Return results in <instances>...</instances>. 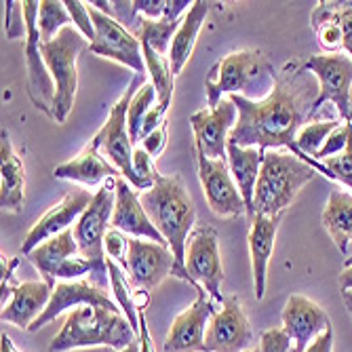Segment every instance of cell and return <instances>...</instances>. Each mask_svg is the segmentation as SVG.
<instances>
[{
    "label": "cell",
    "mask_w": 352,
    "mask_h": 352,
    "mask_svg": "<svg viewBox=\"0 0 352 352\" xmlns=\"http://www.w3.org/2000/svg\"><path fill=\"white\" fill-rule=\"evenodd\" d=\"M318 98L316 78L298 61H289L278 70L270 95L262 102H251L243 95H230V102L236 106L239 116L230 131L228 144L241 148H260L262 152L289 148L292 154L302 158L312 169L336 179L325 163L304 154L296 135L312 118V108Z\"/></svg>",
    "instance_id": "cell-1"
},
{
    "label": "cell",
    "mask_w": 352,
    "mask_h": 352,
    "mask_svg": "<svg viewBox=\"0 0 352 352\" xmlns=\"http://www.w3.org/2000/svg\"><path fill=\"white\" fill-rule=\"evenodd\" d=\"M140 201L173 253V276L190 283L186 270V245L192 230L197 228V209L188 195L182 175L158 173L154 186L140 195Z\"/></svg>",
    "instance_id": "cell-2"
},
{
    "label": "cell",
    "mask_w": 352,
    "mask_h": 352,
    "mask_svg": "<svg viewBox=\"0 0 352 352\" xmlns=\"http://www.w3.org/2000/svg\"><path fill=\"white\" fill-rule=\"evenodd\" d=\"M276 70L268 61L266 53L260 49H245L234 51L219 59L205 80L207 91V108L213 110L219 106L223 93L228 95H243L251 102L266 100L274 80Z\"/></svg>",
    "instance_id": "cell-3"
},
{
    "label": "cell",
    "mask_w": 352,
    "mask_h": 352,
    "mask_svg": "<svg viewBox=\"0 0 352 352\" xmlns=\"http://www.w3.org/2000/svg\"><path fill=\"white\" fill-rule=\"evenodd\" d=\"M135 329L122 312L102 306H80L68 312L59 333L53 338L49 352H68L74 348L108 346L118 352L135 344Z\"/></svg>",
    "instance_id": "cell-4"
},
{
    "label": "cell",
    "mask_w": 352,
    "mask_h": 352,
    "mask_svg": "<svg viewBox=\"0 0 352 352\" xmlns=\"http://www.w3.org/2000/svg\"><path fill=\"white\" fill-rule=\"evenodd\" d=\"M316 173V169H312L292 152L268 150L264 154L258 184H255L253 215H285L287 207H292L300 190Z\"/></svg>",
    "instance_id": "cell-5"
},
{
    "label": "cell",
    "mask_w": 352,
    "mask_h": 352,
    "mask_svg": "<svg viewBox=\"0 0 352 352\" xmlns=\"http://www.w3.org/2000/svg\"><path fill=\"white\" fill-rule=\"evenodd\" d=\"M28 260L38 270V274H43V280H47L51 287H55L61 280H78L85 274H89V278L95 285H100L102 289H106L110 285L108 262L85 260L70 228L45 241L41 247H36L28 255Z\"/></svg>",
    "instance_id": "cell-6"
},
{
    "label": "cell",
    "mask_w": 352,
    "mask_h": 352,
    "mask_svg": "<svg viewBox=\"0 0 352 352\" xmlns=\"http://www.w3.org/2000/svg\"><path fill=\"white\" fill-rule=\"evenodd\" d=\"M89 49V41L80 34L74 25L63 28L51 43H41L43 57L47 68L55 80V104H53V120L66 122L68 114L76 102L78 89V57Z\"/></svg>",
    "instance_id": "cell-7"
},
{
    "label": "cell",
    "mask_w": 352,
    "mask_h": 352,
    "mask_svg": "<svg viewBox=\"0 0 352 352\" xmlns=\"http://www.w3.org/2000/svg\"><path fill=\"white\" fill-rule=\"evenodd\" d=\"M146 85V74H133L129 87L124 89L120 100L112 106L110 116L102 129L93 135V140L100 144L102 154L120 171V175L129 182L133 188L140 186V179L133 169V142L129 138V129H126V110H129L131 100L135 93Z\"/></svg>",
    "instance_id": "cell-8"
},
{
    "label": "cell",
    "mask_w": 352,
    "mask_h": 352,
    "mask_svg": "<svg viewBox=\"0 0 352 352\" xmlns=\"http://www.w3.org/2000/svg\"><path fill=\"white\" fill-rule=\"evenodd\" d=\"M304 68L316 78L318 82V98L312 108V116L321 110L325 104L336 106V114L342 122L350 118V91H352V59L344 53H323L312 55Z\"/></svg>",
    "instance_id": "cell-9"
},
{
    "label": "cell",
    "mask_w": 352,
    "mask_h": 352,
    "mask_svg": "<svg viewBox=\"0 0 352 352\" xmlns=\"http://www.w3.org/2000/svg\"><path fill=\"white\" fill-rule=\"evenodd\" d=\"M186 270L190 285L209 294L211 302L219 308L223 304L221 283H223V264L219 258L217 232L209 226H197L192 230L186 245Z\"/></svg>",
    "instance_id": "cell-10"
},
{
    "label": "cell",
    "mask_w": 352,
    "mask_h": 352,
    "mask_svg": "<svg viewBox=\"0 0 352 352\" xmlns=\"http://www.w3.org/2000/svg\"><path fill=\"white\" fill-rule=\"evenodd\" d=\"M87 5L95 28V38L89 43V51L104 59L122 63V66L131 68L135 74H146L148 70H146L142 41L114 17L95 9L91 3Z\"/></svg>",
    "instance_id": "cell-11"
},
{
    "label": "cell",
    "mask_w": 352,
    "mask_h": 352,
    "mask_svg": "<svg viewBox=\"0 0 352 352\" xmlns=\"http://www.w3.org/2000/svg\"><path fill=\"white\" fill-rule=\"evenodd\" d=\"M23 15L28 25L25 38V70H28V98L36 110L45 112L53 118V104H55V80L47 68V61L41 51V32H38V11L41 3L25 0Z\"/></svg>",
    "instance_id": "cell-12"
},
{
    "label": "cell",
    "mask_w": 352,
    "mask_h": 352,
    "mask_svg": "<svg viewBox=\"0 0 352 352\" xmlns=\"http://www.w3.org/2000/svg\"><path fill=\"white\" fill-rule=\"evenodd\" d=\"M116 177L108 179L106 186H102L87 207V211L78 217V221L72 226L74 239L78 243V251L85 260L91 262H106V249L104 241L108 230L112 228V213L116 203V192H114Z\"/></svg>",
    "instance_id": "cell-13"
},
{
    "label": "cell",
    "mask_w": 352,
    "mask_h": 352,
    "mask_svg": "<svg viewBox=\"0 0 352 352\" xmlns=\"http://www.w3.org/2000/svg\"><path fill=\"white\" fill-rule=\"evenodd\" d=\"M197 163H199V179L209 209L217 217L247 215V205L230 173L228 158H207L203 154H197Z\"/></svg>",
    "instance_id": "cell-14"
},
{
    "label": "cell",
    "mask_w": 352,
    "mask_h": 352,
    "mask_svg": "<svg viewBox=\"0 0 352 352\" xmlns=\"http://www.w3.org/2000/svg\"><path fill=\"white\" fill-rule=\"evenodd\" d=\"M173 266L175 258L169 247L158 245L154 241L129 236L124 272L129 274V280L135 289L150 296L167 276L173 274Z\"/></svg>",
    "instance_id": "cell-15"
},
{
    "label": "cell",
    "mask_w": 352,
    "mask_h": 352,
    "mask_svg": "<svg viewBox=\"0 0 352 352\" xmlns=\"http://www.w3.org/2000/svg\"><path fill=\"white\" fill-rule=\"evenodd\" d=\"M253 342L251 323L234 296L223 298V304L211 316L205 352H247Z\"/></svg>",
    "instance_id": "cell-16"
},
{
    "label": "cell",
    "mask_w": 352,
    "mask_h": 352,
    "mask_svg": "<svg viewBox=\"0 0 352 352\" xmlns=\"http://www.w3.org/2000/svg\"><path fill=\"white\" fill-rule=\"evenodd\" d=\"M239 110L230 100H221L213 110H199L190 116L195 131V150L207 158H228V138L236 124Z\"/></svg>",
    "instance_id": "cell-17"
},
{
    "label": "cell",
    "mask_w": 352,
    "mask_h": 352,
    "mask_svg": "<svg viewBox=\"0 0 352 352\" xmlns=\"http://www.w3.org/2000/svg\"><path fill=\"white\" fill-rule=\"evenodd\" d=\"M217 312V306L211 302L209 294L199 287L197 300L190 308L175 316L165 338V352H205V336L211 316Z\"/></svg>",
    "instance_id": "cell-18"
},
{
    "label": "cell",
    "mask_w": 352,
    "mask_h": 352,
    "mask_svg": "<svg viewBox=\"0 0 352 352\" xmlns=\"http://www.w3.org/2000/svg\"><path fill=\"white\" fill-rule=\"evenodd\" d=\"M95 195H91L89 190L85 188H72L66 192V197H63L57 205H53L34 226L30 228L23 245H21V253L23 255H30L36 247H41L45 241L61 234L63 230H68L72 223L78 221V217L87 211V207L91 205Z\"/></svg>",
    "instance_id": "cell-19"
},
{
    "label": "cell",
    "mask_w": 352,
    "mask_h": 352,
    "mask_svg": "<svg viewBox=\"0 0 352 352\" xmlns=\"http://www.w3.org/2000/svg\"><path fill=\"white\" fill-rule=\"evenodd\" d=\"M53 289L47 280H23L3 285V323H11L21 329H30L36 318L45 312L53 298Z\"/></svg>",
    "instance_id": "cell-20"
},
{
    "label": "cell",
    "mask_w": 352,
    "mask_h": 352,
    "mask_svg": "<svg viewBox=\"0 0 352 352\" xmlns=\"http://www.w3.org/2000/svg\"><path fill=\"white\" fill-rule=\"evenodd\" d=\"M80 306H102L114 312H122L118 308V304L108 296L106 289H102L100 285H95L91 278H78V280H61L55 285L53 289V298L49 302V306L45 308V312L36 318L34 325H32L28 331H38L45 325H49L53 318H57L61 312L66 310H74Z\"/></svg>",
    "instance_id": "cell-21"
},
{
    "label": "cell",
    "mask_w": 352,
    "mask_h": 352,
    "mask_svg": "<svg viewBox=\"0 0 352 352\" xmlns=\"http://www.w3.org/2000/svg\"><path fill=\"white\" fill-rule=\"evenodd\" d=\"M283 329L292 340V352H306L318 336L331 329V318L310 298L294 294L283 308Z\"/></svg>",
    "instance_id": "cell-22"
},
{
    "label": "cell",
    "mask_w": 352,
    "mask_h": 352,
    "mask_svg": "<svg viewBox=\"0 0 352 352\" xmlns=\"http://www.w3.org/2000/svg\"><path fill=\"white\" fill-rule=\"evenodd\" d=\"M114 192H116V203H114L110 226L124 234H129L131 239H146V241H154L158 245L169 247L163 234L156 230L152 219L148 217L140 201V195L131 188V184L124 177H116Z\"/></svg>",
    "instance_id": "cell-23"
},
{
    "label": "cell",
    "mask_w": 352,
    "mask_h": 352,
    "mask_svg": "<svg viewBox=\"0 0 352 352\" xmlns=\"http://www.w3.org/2000/svg\"><path fill=\"white\" fill-rule=\"evenodd\" d=\"M283 221V215H253L249 228V255H251V272H253V294L255 300H264L266 296V276L268 264L272 258V249L276 232Z\"/></svg>",
    "instance_id": "cell-24"
},
{
    "label": "cell",
    "mask_w": 352,
    "mask_h": 352,
    "mask_svg": "<svg viewBox=\"0 0 352 352\" xmlns=\"http://www.w3.org/2000/svg\"><path fill=\"white\" fill-rule=\"evenodd\" d=\"M55 177L59 179H70V182H78L85 186H98L100 182H108L116 175H120V171L108 161V158L102 156L100 144L91 140L72 161H66L55 167L53 171Z\"/></svg>",
    "instance_id": "cell-25"
},
{
    "label": "cell",
    "mask_w": 352,
    "mask_h": 352,
    "mask_svg": "<svg viewBox=\"0 0 352 352\" xmlns=\"http://www.w3.org/2000/svg\"><path fill=\"white\" fill-rule=\"evenodd\" d=\"M0 156H3V182H0V205L5 211L17 213L25 205V169L17 156L11 138L3 131L0 140Z\"/></svg>",
    "instance_id": "cell-26"
},
{
    "label": "cell",
    "mask_w": 352,
    "mask_h": 352,
    "mask_svg": "<svg viewBox=\"0 0 352 352\" xmlns=\"http://www.w3.org/2000/svg\"><path fill=\"white\" fill-rule=\"evenodd\" d=\"M211 11V3H205V0H195L192 7L188 9V13L184 15L179 30L175 32L171 49H169V61H171V70L177 76L184 66L188 63V59L192 57V51H195L197 38H199V32L207 19Z\"/></svg>",
    "instance_id": "cell-27"
},
{
    "label": "cell",
    "mask_w": 352,
    "mask_h": 352,
    "mask_svg": "<svg viewBox=\"0 0 352 352\" xmlns=\"http://www.w3.org/2000/svg\"><path fill=\"white\" fill-rule=\"evenodd\" d=\"M264 154L266 152H262L260 148H241V146L228 144V167L241 190V197L247 205V215L251 217H253L255 184H258V177H260Z\"/></svg>",
    "instance_id": "cell-28"
},
{
    "label": "cell",
    "mask_w": 352,
    "mask_h": 352,
    "mask_svg": "<svg viewBox=\"0 0 352 352\" xmlns=\"http://www.w3.org/2000/svg\"><path fill=\"white\" fill-rule=\"evenodd\" d=\"M321 221L338 251L342 255H348V245L352 241V195L333 188L329 192V201L323 209Z\"/></svg>",
    "instance_id": "cell-29"
},
{
    "label": "cell",
    "mask_w": 352,
    "mask_h": 352,
    "mask_svg": "<svg viewBox=\"0 0 352 352\" xmlns=\"http://www.w3.org/2000/svg\"><path fill=\"white\" fill-rule=\"evenodd\" d=\"M142 49H144V59H146V70L150 72L152 85L156 89V98H158L156 104L169 108L173 100V87H175V74L171 70V61L167 55L156 53L144 43H142Z\"/></svg>",
    "instance_id": "cell-30"
},
{
    "label": "cell",
    "mask_w": 352,
    "mask_h": 352,
    "mask_svg": "<svg viewBox=\"0 0 352 352\" xmlns=\"http://www.w3.org/2000/svg\"><path fill=\"white\" fill-rule=\"evenodd\" d=\"M184 19V17H182ZM179 21H171V19H148L144 15L138 17V38L148 45L150 49H154L156 53L167 55L173 43L175 32L179 30Z\"/></svg>",
    "instance_id": "cell-31"
},
{
    "label": "cell",
    "mask_w": 352,
    "mask_h": 352,
    "mask_svg": "<svg viewBox=\"0 0 352 352\" xmlns=\"http://www.w3.org/2000/svg\"><path fill=\"white\" fill-rule=\"evenodd\" d=\"M106 262H108L110 287H112V294L116 298V304L120 306L122 314L129 318V323L135 329V333H140V310L135 304V292H131L129 280H126V276L122 274L124 268H120V264H116L110 258H106Z\"/></svg>",
    "instance_id": "cell-32"
},
{
    "label": "cell",
    "mask_w": 352,
    "mask_h": 352,
    "mask_svg": "<svg viewBox=\"0 0 352 352\" xmlns=\"http://www.w3.org/2000/svg\"><path fill=\"white\" fill-rule=\"evenodd\" d=\"M70 23H72V17L66 9V3H59V0H43L41 11H38V32H41L43 43H51L59 32L63 28H68Z\"/></svg>",
    "instance_id": "cell-33"
},
{
    "label": "cell",
    "mask_w": 352,
    "mask_h": 352,
    "mask_svg": "<svg viewBox=\"0 0 352 352\" xmlns=\"http://www.w3.org/2000/svg\"><path fill=\"white\" fill-rule=\"evenodd\" d=\"M154 102H158V98H156V89H154L152 82H146V85L135 93V98H133L131 104H129V110H126V129H129V138H131L133 144L140 142L144 120H146L148 112L154 108Z\"/></svg>",
    "instance_id": "cell-34"
},
{
    "label": "cell",
    "mask_w": 352,
    "mask_h": 352,
    "mask_svg": "<svg viewBox=\"0 0 352 352\" xmlns=\"http://www.w3.org/2000/svg\"><path fill=\"white\" fill-rule=\"evenodd\" d=\"M340 124H344V122H340L338 118H329V120L323 118V120L304 124L302 129L298 131V135H296V144H298V148L304 154H308V156L314 158L318 154V150L325 146L327 138L338 129Z\"/></svg>",
    "instance_id": "cell-35"
},
{
    "label": "cell",
    "mask_w": 352,
    "mask_h": 352,
    "mask_svg": "<svg viewBox=\"0 0 352 352\" xmlns=\"http://www.w3.org/2000/svg\"><path fill=\"white\" fill-rule=\"evenodd\" d=\"M323 163L333 173L336 182H342L344 186H348L352 190V122H350V129H348V144H346V148L340 154H336L331 158H325Z\"/></svg>",
    "instance_id": "cell-36"
},
{
    "label": "cell",
    "mask_w": 352,
    "mask_h": 352,
    "mask_svg": "<svg viewBox=\"0 0 352 352\" xmlns=\"http://www.w3.org/2000/svg\"><path fill=\"white\" fill-rule=\"evenodd\" d=\"M316 38H318V45L321 49H325V53L329 55H336V53H342L344 49V32H342V25H340V15L323 25H318L316 30Z\"/></svg>",
    "instance_id": "cell-37"
},
{
    "label": "cell",
    "mask_w": 352,
    "mask_h": 352,
    "mask_svg": "<svg viewBox=\"0 0 352 352\" xmlns=\"http://www.w3.org/2000/svg\"><path fill=\"white\" fill-rule=\"evenodd\" d=\"M133 169H135V175L140 179V190H150L154 186V179L158 175L156 171V165H154V158L144 150V148H135L133 152Z\"/></svg>",
    "instance_id": "cell-38"
},
{
    "label": "cell",
    "mask_w": 352,
    "mask_h": 352,
    "mask_svg": "<svg viewBox=\"0 0 352 352\" xmlns=\"http://www.w3.org/2000/svg\"><path fill=\"white\" fill-rule=\"evenodd\" d=\"M66 9H68V13L72 17L74 28L91 43L95 38V28H93V19H91V13H89V5L80 3V0H66Z\"/></svg>",
    "instance_id": "cell-39"
},
{
    "label": "cell",
    "mask_w": 352,
    "mask_h": 352,
    "mask_svg": "<svg viewBox=\"0 0 352 352\" xmlns=\"http://www.w3.org/2000/svg\"><path fill=\"white\" fill-rule=\"evenodd\" d=\"M5 32L7 38H28V25H25V15H23V5L9 0L7 3V21H5Z\"/></svg>",
    "instance_id": "cell-40"
},
{
    "label": "cell",
    "mask_w": 352,
    "mask_h": 352,
    "mask_svg": "<svg viewBox=\"0 0 352 352\" xmlns=\"http://www.w3.org/2000/svg\"><path fill=\"white\" fill-rule=\"evenodd\" d=\"M104 249H106V258L114 260L116 264H120L124 268L126 251H129V236L116 228H110L106 234V241H104Z\"/></svg>",
    "instance_id": "cell-41"
},
{
    "label": "cell",
    "mask_w": 352,
    "mask_h": 352,
    "mask_svg": "<svg viewBox=\"0 0 352 352\" xmlns=\"http://www.w3.org/2000/svg\"><path fill=\"white\" fill-rule=\"evenodd\" d=\"M260 352H292V340L283 327L266 329L260 336Z\"/></svg>",
    "instance_id": "cell-42"
},
{
    "label": "cell",
    "mask_w": 352,
    "mask_h": 352,
    "mask_svg": "<svg viewBox=\"0 0 352 352\" xmlns=\"http://www.w3.org/2000/svg\"><path fill=\"white\" fill-rule=\"evenodd\" d=\"M348 129H350V122H344V124H340L338 129L327 138V142H325V146L318 150V154L314 156L316 161H325V158H331V156H336V154H340L344 148H346V144H348Z\"/></svg>",
    "instance_id": "cell-43"
},
{
    "label": "cell",
    "mask_w": 352,
    "mask_h": 352,
    "mask_svg": "<svg viewBox=\"0 0 352 352\" xmlns=\"http://www.w3.org/2000/svg\"><path fill=\"white\" fill-rule=\"evenodd\" d=\"M167 129H169V122L165 120L161 126H158L156 131H152L146 140H142V148L152 156V158H158L163 152H165V148H167Z\"/></svg>",
    "instance_id": "cell-44"
},
{
    "label": "cell",
    "mask_w": 352,
    "mask_h": 352,
    "mask_svg": "<svg viewBox=\"0 0 352 352\" xmlns=\"http://www.w3.org/2000/svg\"><path fill=\"white\" fill-rule=\"evenodd\" d=\"M165 7H167V0H133L131 3L133 15L142 13L148 19H163Z\"/></svg>",
    "instance_id": "cell-45"
},
{
    "label": "cell",
    "mask_w": 352,
    "mask_h": 352,
    "mask_svg": "<svg viewBox=\"0 0 352 352\" xmlns=\"http://www.w3.org/2000/svg\"><path fill=\"white\" fill-rule=\"evenodd\" d=\"M340 25L344 32V51L352 59V3L340 13Z\"/></svg>",
    "instance_id": "cell-46"
},
{
    "label": "cell",
    "mask_w": 352,
    "mask_h": 352,
    "mask_svg": "<svg viewBox=\"0 0 352 352\" xmlns=\"http://www.w3.org/2000/svg\"><path fill=\"white\" fill-rule=\"evenodd\" d=\"M190 7H192L190 0H167V7H165V15H163V19L179 21V19H182V13L186 15Z\"/></svg>",
    "instance_id": "cell-47"
},
{
    "label": "cell",
    "mask_w": 352,
    "mask_h": 352,
    "mask_svg": "<svg viewBox=\"0 0 352 352\" xmlns=\"http://www.w3.org/2000/svg\"><path fill=\"white\" fill-rule=\"evenodd\" d=\"M306 352H333V329L323 331L306 348Z\"/></svg>",
    "instance_id": "cell-48"
},
{
    "label": "cell",
    "mask_w": 352,
    "mask_h": 352,
    "mask_svg": "<svg viewBox=\"0 0 352 352\" xmlns=\"http://www.w3.org/2000/svg\"><path fill=\"white\" fill-rule=\"evenodd\" d=\"M140 350L142 352H154L152 350V340L148 333V325H146V318H144V308H140Z\"/></svg>",
    "instance_id": "cell-49"
},
{
    "label": "cell",
    "mask_w": 352,
    "mask_h": 352,
    "mask_svg": "<svg viewBox=\"0 0 352 352\" xmlns=\"http://www.w3.org/2000/svg\"><path fill=\"white\" fill-rule=\"evenodd\" d=\"M340 289L342 292H352V264L346 266V270L340 274Z\"/></svg>",
    "instance_id": "cell-50"
},
{
    "label": "cell",
    "mask_w": 352,
    "mask_h": 352,
    "mask_svg": "<svg viewBox=\"0 0 352 352\" xmlns=\"http://www.w3.org/2000/svg\"><path fill=\"white\" fill-rule=\"evenodd\" d=\"M3 352H21L15 348V344L11 342V338L7 333H3Z\"/></svg>",
    "instance_id": "cell-51"
},
{
    "label": "cell",
    "mask_w": 352,
    "mask_h": 352,
    "mask_svg": "<svg viewBox=\"0 0 352 352\" xmlns=\"http://www.w3.org/2000/svg\"><path fill=\"white\" fill-rule=\"evenodd\" d=\"M342 300H344V304H346V308H348V312L352 316V292H342Z\"/></svg>",
    "instance_id": "cell-52"
},
{
    "label": "cell",
    "mask_w": 352,
    "mask_h": 352,
    "mask_svg": "<svg viewBox=\"0 0 352 352\" xmlns=\"http://www.w3.org/2000/svg\"><path fill=\"white\" fill-rule=\"evenodd\" d=\"M122 352H142V350H140V346H138V342H135V344H131L129 348L122 350Z\"/></svg>",
    "instance_id": "cell-53"
},
{
    "label": "cell",
    "mask_w": 352,
    "mask_h": 352,
    "mask_svg": "<svg viewBox=\"0 0 352 352\" xmlns=\"http://www.w3.org/2000/svg\"><path fill=\"white\" fill-rule=\"evenodd\" d=\"M247 352H260V348H251V350H247Z\"/></svg>",
    "instance_id": "cell-54"
},
{
    "label": "cell",
    "mask_w": 352,
    "mask_h": 352,
    "mask_svg": "<svg viewBox=\"0 0 352 352\" xmlns=\"http://www.w3.org/2000/svg\"><path fill=\"white\" fill-rule=\"evenodd\" d=\"M348 120H350V122H352V114H350V118H348Z\"/></svg>",
    "instance_id": "cell-55"
}]
</instances>
